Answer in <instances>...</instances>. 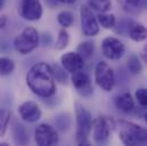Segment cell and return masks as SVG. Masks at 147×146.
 <instances>
[{
  "label": "cell",
  "instance_id": "7",
  "mask_svg": "<svg viewBox=\"0 0 147 146\" xmlns=\"http://www.w3.org/2000/svg\"><path fill=\"white\" fill-rule=\"evenodd\" d=\"M34 142L39 146H53L59 143L56 128L48 123H40L34 130Z\"/></svg>",
  "mask_w": 147,
  "mask_h": 146
},
{
  "label": "cell",
  "instance_id": "12",
  "mask_svg": "<svg viewBox=\"0 0 147 146\" xmlns=\"http://www.w3.org/2000/svg\"><path fill=\"white\" fill-rule=\"evenodd\" d=\"M18 114L23 121L29 122V123L37 122L42 116L40 106L33 101H26L22 103L18 106Z\"/></svg>",
  "mask_w": 147,
  "mask_h": 146
},
{
  "label": "cell",
  "instance_id": "26",
  "mask_svg": "<svg viewBox=\"0 0 147 146\" xmlns=\"http://www.w3.org/2000/svg\"><path fill=\"white\" fill-rule=\"evenodd\" d=\"M69 42H70V34L69 32L63 28L62 30H59L58 32V36L56 39V42H55V48L57 50H64L67 46H69Z\"/></svg>",
  "mask_w": 147,
  "mask_h": 146
},
{
  "label": "cell",
  "instance_id": "34",
  "mask_svg": "<svg viewBox=\"0 0 147 146\" xmlns=\"http://www.w3.org/2000/svg\"><path fill=\"white\" fill-rule=\"evenodd\" d=\"M144 120H145V122H146V124H147V112L144 114Z\"/></svg>",
  "mask_w": 147,
  "mask_h": 146
},
{
  "label": "cell",
  "instance_id": "6",
  "mask_svg": "<svg viewBox=\"0 0 147 146\" xmlns=\"http://www.w3.org/2000/svg\"><path fill=\"white\" fill-rule=\"evenodd\" d=\"M95 81L99 88H102L104 91H111L116 82L115 73L110 65L100 61L95 66Z\"/></svg>",
  "mask_w": 147,
  "mask_h": 146
},
{
  "label": "cell",
  "instance_id": "28",
  "mask_svg": "<svg viewBox=\"0 0 147 146\" xmlns=\"http://www.w3.org/2000/svg\"><path fill=\"white\" fill-rule=\"evenodd\" d=\"M135 99L142 107L147 109V88H138L135 93Z\"/></svg>",
  "mask_w": 147,
  "mask_h": 146
},
{
  "label": "cell",
  "instance_id": "33",
  "mask_svg": "<svg viewBox=\"0 0 147 146\" xmlns=\"http://www.w3.org/2000/svg\"><path fill=\"white\" fill-rule=\"evenodd\" d=\"M3 6H5V1H3V0H0V11L2 10Z\"/></svg>",
  "mask_w": 147,
  "mask_h": 146
},
{
  "label": "cell",
  "instance_id": "23",
  "mask_svg": "<svg viewBox=\"0 0 147 146\" xmlns=\"http://www.w3.org/2000/svg\"><path fill=\"white\" fill-rule=\"evenodd\" d=\"M88 5L92 10L98 13H106L111 9L112 0H88Z\"/></svg>",
  "mask_w": 147,
  "mask_h": 146
},
{
  "label": "cell",
  "instance_id": "16",
  "mask_svg": "<svg viewBox=\"0 0 147 146\" xmlns=\"http://www.w3.org/2000/svg\"><path fill=\"white\" fill-rule=\"evenodd\" d=\"M119 3L129 14H137L145 7V0H119Z\"/></svg>",
  "mask_w": 147,
  "mask_h": 146
},
{
  "label": "cell",
  "instance_id": "1",
  "mask_svg": "<svg viewBox=\"0 0 147 146\" xmlns=\"http://www.w3.org/2000/svg\"><path fill=\"white\" fill-rule=\"evenodd\" d=\"M25 81L30 90L40 97H51L56 93V80L53 68L46 62L36 63L28 71Z\"/></svg>",
  "mask_w": 147,
  "mask_h": 146
},
{
  "label": "cell",
  "instance_id": "25",
  "mask_svg": "<svg viewBox=\"0 0 147 146\" xmlns=\"http://www.w3.org/2000/svg\"><path fill=\"white\" fill-rule=\"evenodd\" d=\"M15 70V63L13 59L8 58V57H0V75L6 76L9 75L14 72Z\"/></svg>",
  "mask_w": 147,
  "mask_h": 146
},
{
  "label": "cell",
  "instance_id": "15",
  "mask_svg": "<svg viewBox=\"0 0 147 146\" xmlns=\"http://www.w3.org/2000/svg\"><path fill=\"white\" fill-rule=\"evenodd\" d=\"M11 134L13 139L17 145H26L30 141L26 128L16 120H13L11 122Z\"/></svg>",
  "mask_w": 147,
  "mask_h": 146
},
{
  "label": "cell",
  "instance_id": "18",
  "mask_svg": "<svg viewBox=\"0 0 147 146\" xmlns=\"http://www.w3.org/2000/svg\"><path fill=\"white\" fill-rule=\"evenodd\" d=\"M76 51L83 57L84 61L91 59L94 54H95V43L90 40L82 41V42L79 43V46L76 48Z\"/></svg>",
  "mask_w": 147,
  "mask_h": 146
},
{
  "label": "cell",
  "instance_id": "22",
  "mask_svg": "<svg viewBox=\"0 0 147 146\" xmlns=\"http://www.w3.org/2000/svg\"><path fill=\"white\" fill-rule=\"evenodd\" d=\"M53 71H54V76L56 82L61 83V84H67L69 82V72L63 68V65L59 64H54L51 65Z\"/></svg>",
  "mask_w": 147,
  "mask_h": 146
},
{
  "label": "cell",
  "instance_id": "11",
  "mask_svg": "<svg viewBox=\"0 0 147 146\" xmlns=\"http://www.w3.org/2000/svg\"><path fill=\"white\" fill-rule=\"evenodd\" d=\"M43 14L42 3L40 0H22L20 15L22 18L29 22H36L41 20Z\"/></svg>",
  "mask_w": 147,
  "mask_h": 146
},
{
  "label": "cell",
  "instance_id": "4",
  "mask_svg": "<svg viewBox=\"0 0 147 146\" xmlns=\"http://www.w3.org/2000/svg\"><path fill=\"white\" fill-rule=\"evenodd\" d=\"M40 43V36L33 26L25 28L14 39V48L21 55H29L36 50Z\"/></svg>",
  "mask_w": 147,
  "mask_h": 146
},
{
  "label": "cell",
  "instance_id": "31",
  "mask_svg": "<svg viewBox=\"0 0 147 146\" xmlns=\"http://www.w3.org/2000/svg\"><path fill=\"white\" fill-rule=\"evenodd\" d=\"M45 1H46V3L49 5L50 7H54V6L57 5V2H59L58 0H45Z\"/></svg>",
  "mask_w": 147,
  "mask_h": 146
},
{
  "label": "cell",
  "instance_id": "30",
  "mask_svg": "<svg viewBox=\"0 0 147 146\" xmlns=\"http://www.w3.org/2000/svg\"><path fill=\"white\" fill-rule=\"evenodd\" d=\"M6 23H7V18H6V16H0V29L5 28Z\"/></svg>",
  "mask_w": 147,
  "mask_h": 146
},
{
  "label": "cell",
  "instance_id": "9",
  "mask_svg": "<svg viewBox=\"0 0 147 146\" xmlns=\"http://www.w3.org/2000/svg\"><path fill=\"white\" fill-rule=\"evenodd\" d=\"M102 53L107 59L119 61L125 54V46L120 39L107 36L102 41Z\"/></svg>",
  "mask_w": 147,
  "mask_h": 146
},
{
  "label": "cell",
  "instance_id": "32",
  "mask_svg": "<svg viewBox=\"0 0 147 146\" xmlns=\"http://www.w3.org/2000/svg\"><path fill=\"white\" fill-rule=\"evenodd\" d=\"M58 1L62 2V3H66V5H72L76 0H58Z\"/></svg>",
  "mask_w": 147,
  "mask_h": 146
},
{
  "label": "cell",
  "instance_id": "14",
  "mask_svg": "<svg viewBox=\"0 0 147 146\" xmlns=\"http://www.w3.org/2000/svg\"><path fill=\"white\" fill-rule=\"evenodd\" d=\"M114 105L123 113H130L135 110V99L129 91H123L114 97Z\"/></svg>",
  "mask_w": 147,
  "mask_h": 146
},
{
  "label": "cell",
  "instance_id": "10",
  "mask_svg": "<svg viewBox=\"0 0 147 146\" xmlns=\"http://www.w3.org/2000/svg\"><path fill=\"white\" fill-rule=\"evenodd\" d=\"M71 81L73 84L74 89L76 90V93L83 97V98H89L92 96L94 94V87L90 80V76L86 72L79 71L75 72L71 75Z\"/></svg>",
  "mask_w": 147,
  "mask_h": 146
},
{
  "label": "cell",
  "instance_id": "3",
  "mask_svg": "<svg viewBox=\"0 0 147 146\" xmlns=\"http://www.w3.org/2000/svg\"><path fill=\"white\" fill-rule=\"evenodd\" d=\"M75 142L78 145H90L89 136L92 131V115L91 113L86 109L80 103H75Z\"/></svg>",
  "mask_w": 147,
  "mask_h": 146
},
{
  "label": "cell",
  "instance_id": "17",
  "mask_svg": "<svg viewBox=\"0 0 147 146\" xmlns=\"http://www.w3.org/2000/svg\"><path fill=\"white\" fill-rule=\"evenodd\" d=\"M128 36L135 41V42H143V41H146L147 40V28L144 24H140V23H135V25L131 28L130 32Z\"/></svg>",
  "mask_w": 147,
  "mask_h": 146
},
{
  "label": "cell",
  "instance_id": "13",
  "mask_svg": "<svg viewBox=\"0 0 147 146\" xmlns=\"http://www.w3.org/2000/svg\"><path fill=\"white\" fill-rule=\"evenodd\" d=\"M61 64L69 73L73 74L75 72L82 71L84 68V59L78 51H69L62 55Z\"/></svg>",
  "mask_w": 147,
  "mask_h": 146
},
{
  "label": "cell",
  "instance_id": "19",
  "mask_svg": "<svg viewBox=\"0 0 147 146\" xmlns=\"http://www.w3.org/2000/svg\"><path fill=\"white\" fill-rule=\"evenodd\" d=\"M143 70H144V66H143L140 57L132 54L127 61V71L130 74L137 75V74H140L143 72Z\"/></svg>",
  "mask_w": 147,
  "mask_h": 146
},
{
  "label": "cell",
  "instance_id": "2",
  "mask_svg": "<svg viewBox=\"0 0 147 146\" xmlns=\"http://www.w3.org/2000/svg\"><path fill=\"white\" fill-rule=\"evenodd\" d=\"M117 124H119V138L124 145H147V128L125 120H120Z\"/></svg>",
  "mask_w": 147,
  "mask_h": 146
},
{
  "label": "cell",
  "instance_id": "21",
  "mask_svg": "<svg viewBox=\"0 0 147 146\" xmlns=\"http://www.w3.org/2000/svg\"><path fill=\"white\" fill-rule=\"evenodd\" d=\"M135 23L136 22L134 20H131V18H123L120 22H116V24H115V26H114L113 30L117 34L128 36L129 32H130V30H131V28L135 25Z\"/></svg>",
  "mask_w": 147,
  "mask_h": 146
},
{
  "label": "cell",
  "instance_id": "5",
  "mask_svg": "<svg viewBox=\"0 0 147 146\" xmlns=\"http://www.w3.org/2000/svg\"><path fill=\"white\" fill-rule=\"evenodd\" d=\"M117 123L110 115H99L94 120L92 124V138L96 144H106L112 132L116 128Z\"/></svg>",
  "mask_w": 147,
  "mask_h": 146
},
{
  "label": "cell",
  "instance_id": "24",
  "mask_svg": "<svg viewBox=\"0 0 147 146\" xmlns=\"http://www.w3.org/2000/svg\"><path fill=\"white\" fill-rule=\"evenodd\" d=\"M57 22L64 29L70 28L74 22V15L72 14V11H70V10H62L57 15Z\"/></svg>",
  "mask_w": 147,
  "mask_h": 146
},
{
  "label": "cell",
  "instance_id": "29",
  "mask_svg": "<svg viewBox=\"0 0 147 146\" xmlns=\"http://www.w3.org/2000/svg\"><path fill=\"white\" fill-rule=\"evenodd\" d=\"M140 59H142L143 63L147 64V42L144 45V47H143V49L140 51Z\"/></svg>",
  "mask_w": 147,
  "mask_h": 146
},
{
  "label": "cell",
  "instance_id": "8",
  "mask_svg": "<svg viewBox=\"0 0 147 146\" xmlns=\"http://www.w3.org/2000/svg\"><path fill=\"white\" fill-rule=\"evenodd\" d=\"M80 18L82 33L86 36H96L99 33V23L97 16L94 15L89 6L82 5L80 7Z\"/></svg>",
  "mask_w": 147,
  "mask_h": 146
},
{
  "label": "cell",
  "instance_id": "27",
  "mask_svg": "<svg viewBox=\"0 0 147 146\" xmlns=\"http://www.w3.org/2000/svg\"><path fill=\"white\" fill-rule=\"evenodd\" d=\"M10 119L11 114L8 110H0V137H2L6 134Z\"/></svg>",
  "mask_w": 147,
  "mask_h": 146
},
{
  "label": "cell",
  "instance_id": "20",
  "mask_svg": "<svg viewBox=\"0 0 147 146\" xmlns=\"http://www.w3.org/2000/svg\"><path fill=\"white\" fill-rule=\"evenodd\" d=\"M97 20L100 26H103L106 30H113L115 24H116V17L114 14H109L106 13H98L97 15Z\"/></svg>",
  "mask_w": 147,
  "mask_h": 146
}]
</instances>
